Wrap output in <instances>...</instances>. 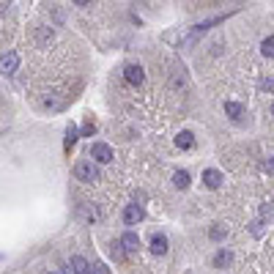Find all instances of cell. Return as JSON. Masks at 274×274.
<instances>
[{"label":"cell","instance_id":"14","mask_svg":"<svg viewBox=\"0 0 274 274\" xmlns=\"http://www.w3.org/2000/svg\"><path fill=\"white\" fill-rule=\"evenodd\" d=\"M261 52L266 55V58H274V36H266L261 42Z\"/></svg>","mask_w":274,"mask_h":274},{"label":"cell","instance_id":"13","mask_svg":"<svg viewBox=\"0 0 274 274\" xmlns=\"http://www.w3.org/2000/svg\"><path fill=\"white\" fill-rule=\"evenodd\" d=\"M173 184H175L179 189H187V187H189V173H187V170H179V173L173 175Z\"/></svg>","mask_w":274,"mask_h":274},{"label":"cell","instance_id":"5","mask_svg":"<svg viewBox=\"0 0 274 274\" xmlns=\"http://www.w3.org/2000/svg\"><path fill=\"white\" fill-rule=\"evenodd\" d=\"M0 69H3V74H14V71L19 69V55L17 52H6L3 55V61H0Z\"/></svg>","mask_w":274,"mask_h":274},{"label":"cell","instance_id":"1","mask_svg":"<svg viewBox=\"0 0 274 274\" xmlns=\"http://www.w3.org/2000/svg\"><path fill=\"white\" fill-rule=\"evenodd\" d=\"M74 175H77V181H83V184H93V181H99V167L93 162H88V159H83V162L74 165Z\"/></svg>","mask_w":274,"mask_h":274},{"label":"cell","instance_id":"17","mask_svg":"<svg viewBox=\"0 0 274 274\" xmlns=\"http://www.w3.org/2000/svg\"><path fill=\"white\" fill-rule=\"evenodd\" d=\"M225 233H228V230H225L222 225H214V228H211V239L220 241V239H225Z\"/></svg>","mask_w":274,"mask_h":274},{"label":"cell","instance_id":"3","mask_svg":"<svg viewBox=\"0 0 274 274\" xmlns=\"http://www.w3.org/2000/svg\"><path fill=\"white\" fill-rule=\"evenodd\" d=\"M124 80L129 85H140L143 80H146V74H143V66H137V63H129V66H124Z\"/></svg>","mask_w":274,"mask_h":274},{"label":"cell","instance_id":"12","mask_svg":"<svg viewBox=\"0 0 274 274\" xmlns=\"http://www.w3.org/2000/svg\"><path fill=\"white\" fill-rule=\"evenodd\" d=\"M230 261H233V255L228 252V249H220V252L214 255V266H217V269H222V266H230Z\"/></svg>","mask_w":274,"mask_h":274},{"label":"cell","instance_id":"18","mask_svg":"<svg viewBox=\"0 0 274 274\" xmlns=\"http://www.w3.org/2000/svg\"><path fill=\"white\" fill-rule=\"evenodd\" d=\"M93 132H96V124H93L91 118H88V121H85V126H83V137H91Z\"/></svg>","mask_w":274,"mask_h":274},{"label":"cell","instance_id":"4","mask_svg":"<svg viewBox=\"0 0 274 274\" xmlns=\"http://www.w3.org/2000/svg\"><path fill=\"white\" fill-rule=\"evenodd\" d=\"M143 217H146V211H143V206H137V203H129V206L124 208V222H126V225L143 222Z\"/></svg>","mask_w":274,"mask_h":274},{"label":"cell","instance_id":"20","mask_svg":"<svg viewBox=\"0 0 274 274\" xmlns=\"http://www.w3.org/2000/svg\"><path fill=\"white\" fill-rule=\"evenodd\" d=\"M96 274H110V271H107V266H104V263H96Z\"/></svg>","mask_w":274,"mask_h":274},{"label":"cell","instance_id":"9","mask_svg":"<svg viewBox=\"0 0 274 274\" xmlns=\"http://www.w3.org/2000/svg\"><path fill=\"white\" fill-rule=\"evenodd\" d=\"M203 181H206V187L208 189H220V184H222V173L220 170H203Z\"/></svg>","mask_w":274,"mask_h":274},{"label":"cell","instance_id":"8","mask_svg":"<svg viewBox=\"0 0 274 274\" xmlns=\"http://www.w3.org/2000/svg\"><path fill=\"white\" fill-rule=\"evenodd\" d=\"M151 252H154V255H165L167 252V236L154 233V236H151Z\"/></svg>","mask_w":274,"mask_h":274},{"label":"cell","instance_id":"7","mask_svg":"<svg viewBox=\"0 0 274 274\" xmlns=\"http://www.w3.org/2000/svg\"><path fill=\"white\" fill-rule=\"evenodd\" d=\"M121 247H124L126 252H137V247H140V239H137V233L126 230L124 236H121Z\"/></svg>","mask_w":274,"mask_h":274},{"label":"cell","instance_id":"19","mask_svg":"<svg viewBox=\"0 0 274 274\" xmlns=\"http://www.w3.org/2000/svg\"><path fill=\"white\" fill-rule=\"evenodd\" d=\"M263 88H266V91H274V77H269V80H263Z\"/></svg>","mask_w":274,"mask_h":274},{"label":"cell","instance_id":"15","mask_svg":"<svg viewBox=\"0 0 274 274\" xmlns=\"http://www.w3.org/2000/svg\"><path fill=\"white\" fill-rule=\"evenodd\" d=\"M77 140H80V132H77V126L71 124V126L66 129V148H71V146H74Z\"/></svg>","mask_w":274,"mask_h":274},{"label":"cell","instance_id":"22","mask_svg":"<svg viewBox=\"0 0 274 274\" xmlns=\"http://www.w3.org/2000/svg\"><path fill=\"white\" fill-rule=\"evenodd\" d=\"M271 112H274V104H271Z\"/></svg>","mask_w":274,"mask_h":274},{"label":"cell","instance_id":"10","mask_svg":"<svg viewBox=\"0 0 274 274\" xmlns=\"http://www.w3.org/2000/svg\"><path fill=\"white\" fill-rule=\"evenodd\" d=\"M175 146H179V148H184V151H187V148H192V146H195V134L184 129V132H179V134H175Z\"/></svg>","mask_w":274,"mask_h":274},{"label":"cell","instance_id":"21","mask_svg":"<svg viewBox=\"0 0 274 274\" xmlns=\"http://www.w3.org/2000/svg\"><path fill=\"white\" fill-rule=\"evenodd\" d=\"M266 170H271V173H274V159H271V162H266Z\"/></svg>","mask_w":274,"mask_h":274},{"label":"cell","instance_id":"23","mask_svg":"<svg viewBox=\"0 0 274 274\" xmlns=\"http://www.w3.org/2000/svg\"><path fill=\"white\" fill-rule=\"evenodd\" d=\"M50 274H55V271H50Z\"/></svg>","mask_w":274,"mask_h":274},{"label":"cell","instance_id":"6","mask_svg":"<svg viewBox=\"0 0 274 274\" xmlns=\"http://www.w3.org/2000/svg\"><path fill=\"white\" fill-rule=\"evenodd\" d=\"M69 269H71V274H91V263H88L83 255H74L69 261Z\"/></svg>","mask_w":274,"mask_h":274},{"label":"cell","instance_id":"2","mask_svg":"<svg viewBox=\"0 0 274 274\" xmlns=\"http://www.w3.org/2000/svg\"><path fill=\"white\" fill-rule=\"evenodd\" d=\"M91 156L99 165H107V162H112V148L107 146V143H93V146H91Z\"/></svg>","mask_w":274,"mask_h":274},{"label":"cell","instance_id":"11","mask_svg":"<svg viewBox=\"0 0 274 274\" xmlns=\"http://www.w3.org/2000/svg\"><path fill=\"white\" fill-rule=\"evenodd\" d=\"M225 112H228L233 121H241V118H244V107L236 104V102H225Z\"/></svg>","mask_w":274,"mask_h":274},{"label":"cell","instance_id":"16","mask_svg":"<svg viewBox=\"0 0 274 274\" xmlns=\"http://www.w3.org/2000/svg\"><path fill=\"white\" fill-rule=\"evenodd\" d=\"M80 214H88V220H91V222H99V220H102V211H99V208H85V206H80Z\"/></svg>","mask_w":274,"mask_h":274}]
</instances>
